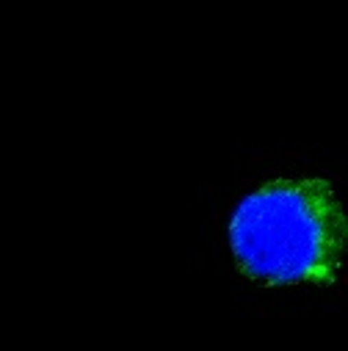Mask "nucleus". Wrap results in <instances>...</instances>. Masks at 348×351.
I'll return each instance as SVG.
<instances>
[{
  "instance_id": "nucleus-1",
  "label": "nucleus",
  "mask_w": 348,
  "mask_h": 351,
  "mask_svg": "<svg viewBox=\"0 0 348 351\" xmlns=\"http://www.w3.org/2000/svg\"><path fill=\"white\" fill-rule=\"evenodd\" d=\"M345 213L323 178H279L240 197L227 241L243 277L269 285H321L340 280Z\"/></svg>"
}]
</instances>
